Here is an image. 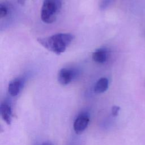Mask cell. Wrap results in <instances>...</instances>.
Instances as JSON below:
<instances>
[{
	"label": "cell",
	"mask_w": 145,
	"mask_h": 145,
	"mask_svg": "<svg viewBox=\"0 0 145 145\" xmlns=\"http://www.w3.org/2000/svg\"><path fill=\"white\" fill-rule=\"evenodd\" d=\"M74 39V36L71 33H58L49 36L38 38L37 41L48 50L57 55H60L65 52Z\"/></svg>",
	"instance_id": "6da1fadb"
},
{
	"label": "cell",
	"mask_w": 145,
	"mask_h": 145,
	"mask_svg": "<svg viewBox=\"0 0 145 145\" xmlns=\"http://www.w3.org/2000/svg\"><path fill=\"white\" fill-rule=\"evenodd\" d=\"M61 7L62 0H44L40 12L41 20L46 24L53 23Z\"/></svg>",
	"instance_id": "7a4b0ae2"
},
{
	"label": "cell",
	"mask_w": 145,
	"mask_h": 145,
	"mask_svg": "<svg viewBox=\"0 0 145 145\" xmlns=\"http://www.w3.org/2000/svg\"><path fill=\"white\" fill-rule=\"evenodd\" d=\"M76 70L73 68L63 67L61 69L57 75L58 82L62 86L69 84L76 77Z\"/></svg>",
	"instance_id": "3957f363"
},
{
	"label": "cell",
	"mask_w": 145,
	"mask_h": 145,
	"mask_svg": "<svg viewBox=\"0 0 145 145\" xmlns=\"http://www.w3.org/2000/svg\"><path fill=\"white\" fill-rule=\"evenodd\" d=\"M89 122V117L86 113H80L75 119L74 122V130L78 134H81L87 127Z\"/></svg>",
	"instance_id": "277c9868"
},
{
	"label": "cell",
	"mask_w": 145,
	"mask_h": 145,
	"mask_svg": "<svg viewBox=\"0 0 145 145\" xmlns=\"http://www.w3.org/2000/svg\"><path fill=\"white\" fill-rule=\"evenodd\" d=\"M24 80L21 78H17L12 80L8 86V93L12 96H17L23 87Z\"/></svg>",
	"instance_id": "5b68a950"
},
{
	"label": "cell",
	"mask_w": 145,
	"mask_h": 145,
	"mask_svg": "<svg viewBox=\"0 0 145 145\" xmlns=\"http://www.w3.org/2000/svg\"><path fill=\"white\" fill-rule=\"evenodd\" d=\"M108 56V50L105 48H99L93 52L92 58L93 61L96 63L102 64L106 61Z\"/></svg>",
	"instance_id": "8992f818"
},
{
	"label": "cell",
	"mask_w": 145,
	"mask_h": 145,
	"mask_svg": "<svg viewBox=\"0 0 145 145\" xmlns=\"http://www.w3.org/2000/svg\"><path fill=\"white\" fill-rule=\"evenodd\" d=\"M0 112L3 120L7 125H10L12 119V110L10 104L7 101L3 102L0 106Z\"/></svg>",
	"instance_id": "52a82bcc"
},
{
	"label": "cell",
	"mask_w": 145,
	"mask_h": 145,
	"mask_svg": "<svg viewBox=\"0 0 145 145\" xmlns=\"http://www.w3.org/2000/svg\"><path fill=\"white\" fill-rule=\"evenodd\" d=\"M109 81L105 77H101L96 82L93 90L96 93H102L105 92L108 88Z\"/></svg>",
	"instance_id": "ba28073f"
},
{
	"label": "cell",
	"mask_w": 145,
	"mask_h": 145,
	"mask_svg": "<svg viewBox=\"0 0 145 145\" xmlns=\"http://www.w3.org/2000/svg\"><path fill=\"white\" fill-rule=\"evenodd\" d=\"M9 12L8 6L5 3L1 2L0 4V18L2 19L6 17Z\"/></svg>",
	"instance_id": "9c48e42d"
},
{
	"label": "cell",
	"mask_w": 145,
	"mask_h": 145,
	"mask_svg": "<svg viewBox=\"0 0 145 145\" xmlns=\"http://www.w3.org/2000/svg\"><path fill=\"white\" fill-rule=\"evenodd\" d=\"M120 110V108L118 106L114 105L113 106H112V116L113 117H116L118 114Z\"/></svg>",
	"instance_id": "30bf717a"
},
{
	"label": "cell",
	"mask_w": 145,
	"mask_h": 145,
	"mask_svg": "<svg viewBox=\"0 0 145 145\" xmlns=\"http://www.w3.org/2000/svg\"><path fill=\"white\" fill-rule=\"evenodd\" d=\"M17 1H18V2L19 4L23 5H24V3L25 0H17Z\"/></svg>",
	"instance_id": "8fae6325"
},
{
	"label": "cell",
	"mask_w": 145,
	"mask_h": 145,
	"mask_svg": "<svg viewBox=\"0 0 145 145\" xmlns=\"http://www.w3.org/2000/svg\"><path fill=\"white\" fill-rule=\"evenodd\" d=\"M42 145H52L51 143H48V142H45V143H44Z\"/></svg>",
	"instance_id": "7c38bea8"
}]
</instances>
